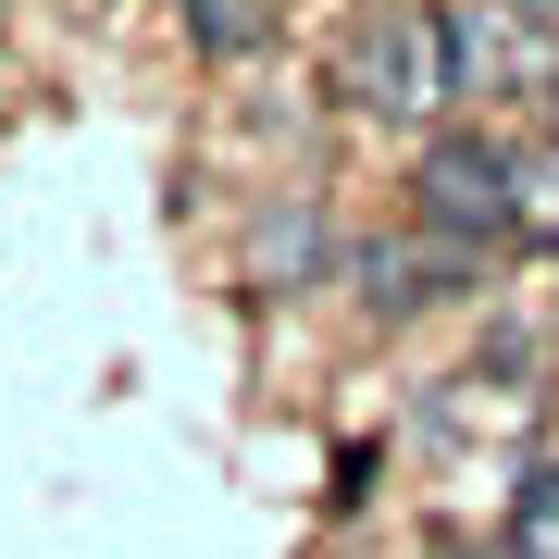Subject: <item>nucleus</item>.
Listing matches in <instances>:
<instances>
[{
	"label": "nucleus",
	"instance_id": "1",
	"mask_svg": "<svg viewBox=\"0 0 559 559\" xmlns=\"http://www.w3.org/2000/svg\"><path fill=\"white\" fill-rule=\"evenodd\" d=\"M336 100L360 124H436L460 100V75H448V0H373V13L336 38Z\"/></svg>",
	"mask_w": 559,
	"mask_h": 559
},
{
	"label": "nucleus",
	"instance_id": "2",
	"mask_svg": "<svg viewBox=\"0 0 559 559\" xmlns=\"http://www.w3.org/2000/svg\"><path fill=\"white\" fill-rule=\"evenodd\" d=\"M411 224L448 249H485V237H522V162L498 138H436L411 162Z\"/></svg>",
	"mask_w": 559,
	"mask_h": 559
},
{
	"label": "nucleus",
	"instance_id": "3",
	"mask_svg": "<svg viewBox=\"0 0 559 559\" xmlns=\"http://www.w3.org/2000/svg\"><path fill=\"white\" fill-rule=\"evenodd\" d=\"M436 274H473V249H448V237H423V249H360V311L411 323L423 299H448Z\"/></svg>",
	"mask_w": 559,
	"mask_h": 559
},
{
	"label": "nucleus",
	"instance_id": "4",
	"mask_svg": "<svg viewBox=\"0 0 559 559\" xmlns=\"http://www.w3.org/2000/svg\"><path fill=\"white\" fill-rule=\"evenodd\" d=\"M311 261H323L311 200H286V212H261V224H249V286H311Z\"/></svg>",
	"mask_w": 559,
	"mask_h": 559
},
{
	"label": "nucleus",
	"instance_id": "5",
	"mask_svg": "<svg viewBox=\"0 0 559 559\" xmlns=\"http://www.w3.org/2000/svg\"><path fill=\"white\" fill-rule=\"evenodd\" d=\"M187 13V38H200L212 62H249L261 38H274V0H175Z\"/></svg>",
	"mask_w": 559,
	"mask_h": 559
},
{
	"label": "nucleus",
	"instance_id": "6",
	"mask_svg": "<svg viewBox=\"0 0 559 559\" xmlns=\"http://www.w3.org/2000/svg\"><path fill=\"white\" fill-rule=\"evenodd\" d=\"M510 559H559V460H535L510 498Z\"/></svg>",
	"mask_w": 559,
	"mask_h": 559
},
{
	"label": "nucleus",
	"instance_id": "7",
	"mask_svg": "<svg viewBox=\"0 0 559 559\" xmlns=\"http://www.w3.org/2000/svg\"><path fill=\"white\" fill-rule=\"evenodd\" d=\"M510 162H522V237H547V249H559V138L510 150Z\"/></svg>",
	"mask_w": 559,
	"mask_h": 559
},
{
	"label": "nucleus",
	"instance_id": "8",
	"mask_svg": "<svg viewBox=\"0 0 559 559\" xmlns=\"http://www.w3.org/2000/svg\"><path fill=\"white\" fill-rule=\"evenodd\" d=\"M522 13H535V25H559V0H522Z\"/></svg>",
	"mask_w": 559,
	"mask_h": 559
}]
</instances>
